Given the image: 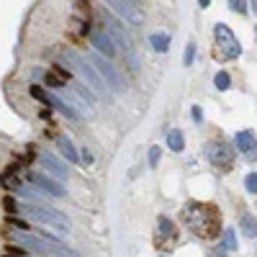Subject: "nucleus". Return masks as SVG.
Wrapping results in <instances>:
<instances>
[{
	"mask_svg": "<svg viewBox=\"0 0 257 257\" xmlns=\"http://www.w3.org/2000/svg\"><path fill=\"white\" fill-rule=\"evenodd\" d=\"M180 219L198 239H216L219 234H224V229H221V211L213 203L190 201L180 211Z\"/></svg>",
	"mask_w": 257,
	"mask_h": 257,
	"instance_id": "f257e3e1",
	"label": "nucleus"
},
{
	"mask_svg": "<svg viewBox=\"0 0 257 257\" xmlns=\"http://www.w3.org/2000/svg\"><path fill=\"white\" fill-rule=\"evenodd\" d=\"M62 59L67 62V67H72V72H77L95 93H103V90H105V80L100 77V72L95 70V64H93L90 59L80 57L75 49H64V52H62Z\"/></svg>",
	"mask_w": 257,
	"mask_h": 257,
	"instance_id": "f03ea898",
	"label": "nucleus"
},
{
	"mask_svg": "<svg viewBox=\"0 0 257 257\" xmlns=\"http://www.w3.org/2000/svg\"><path fill=\"white\" fill-rule=\"evenodd\" d=\"M24 213H26V219H31V221H36V224H44V226H52V229H57V231H62V234L70 231V219L64 216L62 211H57V208L26 206Z\"/></svg>",
	"mask_w": 257,
	"mask_h": 257,
	"instance_id": "7ed1b4c3",
	"label": "nucleus"
},
{
	"mask_svg": "<svg viewBox=\"0 0 257 257\" xmlns=\"http://www.w3.org/2000/svg\"><path fill=\"white\" fill-rule=\"evenodd\" d=\"M105 6H111V11H116L128 26H142L144 24V13H142L139 3H134V0H105Z\"/></svg>",
	"mask_w": 257,
	"mask_h": 257,
	"instance_id": "20e7f679",
	"label": "nucleus"
},
{
	"mask_svg": "<svg viewBox=\"0 0 257 257\" xmlns=\"http://www.w3.org/2000/svg\"><path fill=\"white\" fill-rule=\"evenodd\" d=\"M213 36H216V44L221 47V52H224L226 57L237 59V57L242 54L239 41H237V36L231 34V29H229V26H224V24H216V26H213Z\"/></svg>",
	"mask_w": 257,
	"mask_h": 257,
	"instance_id": "39448f33",
	"label": "nucleus"
},
{
	"mask_svg": "<svg viewBox=\"0 0 257 257\" xmlns=\"http://www.w3.org/2000/svg\"><path fill=\"white\" fill-rule=\"evenodd\" d=\"M26 180H29L34 188H39L41 193H47V196H54V198H62V196H64V185H62L57 178H52L49 173H29Z\"/></svg>",
	"mask_w": 257,
	"mask_h": 257,
	"instance_id": "423d86ee",
	"label": "nucleus"
},
{
	"mask_svg": "<svg viewBox=\"0 0 257 257\" xmlns=\"http://www.w3.org/2000/svg\"><path fill=\"white\" fill-rule=\"evenodd\" d=\"M88 59L95 64V70L100 72V77H103L105 82H108L113 90H123V80H121V75L116 72L113 64L108 62V57H103V54H90Z\"/></svg>",
	"mask_w": 257,
	"mask_h": 257,
	"instance_id": "0eeeda50",
	"label": "nucleus"
},
{
	"mask_svg": "<svg viewBox=\"0 0 257 257\" xmlns=\"http://www.w3.org/2000/svg\"><path fill=\"white\" fill-rule=\"evenodd\" d=\"M105 34L116 41L118 49H123L126 54H134V44H132V39H128V34L123 31V26L118 24V21H113L108 13H105Z\"/></svg>",
	"mask_w": 257,
	"mask_h": 257,
	"instance_id": "6e6552de",
	"label": "nucleus"
},
{
	"mask_svg": "<svg viewBox=\"0 0 257 257\" xmlns=\"http://www.w3.org/2000/svg\"><path fill=\"white\" fill-rule=\"evenodd\" d=\"M206 157H208L211 165H216V167H221V170H229V167H231V160H234V152H231V147L213 142V144L206 147Z\"/></svg>",
	"mask_w": 257,
	"mask_h": 257,
	"instance_id": "1a4fd4ad",
	"label": "nucleus"
},
{
	"mask_svg": "<svg viewBox=\"0 0 257 257\" xmlns=\"http://www.w3.org/2000/svg\"><path fill=\"white\" fill-rule=\"evenodd\" d=\"M90 44L95 47L98 54L108 57V59H111V57L116 54V49H118V47H116V41H113L108 34H105V31H93V34H90Z\"/></svg>",
	"mask_w": 257,
	"mask_h": 257,
	"instance_id": "9d476101",
	"label": "nucleus"
},
{
	"mask_svg": "<svg viewBox=\"0 0 257 257\" xmlns=\"http://www.w3.org/2000/svg\"><path fill=\"white\" fill-rule=\"evenodd\" d=\"M41 165H44V170L52 175V178H57V180H62V178H67V165H64L62 160H57L52 152H41Z\"/></svg>",
	"mask_w": 257,
	"mask_h": 257,
	"instance_id": "9b49d317",
	"label": "nucleus"
},
{
	"mask_svg": "<svg viewBox=\"0 0 257 257\" xmlns=\"http://www.w3.org/2000/svg\"><path fill=\"white\" fill-rule=\"evenodd\" d=\"M67 77H70V70H64V67H52L47 75H44V82H47V88H67Z\"/></svg>",
	"mask_w": 257,
	"mask_h": 257,
	"instance_id": "f8f14e48",
	"label": "nucleus"
},
{
	"mask_svg": "<svg viewBox=\"0 0 257 257\" xmlns=\"http://www.w3.org/2000/svg\"><path fill=\"white\" fill-rule=\"evenodd\" d=\"M49 105H52V108H57L59 113H64L67 118H72V121L80 118V113L75 111V105H70L67 100H62V98H57V95H52V93H49Z\"/></svg>",
	"mask_w": 257,
	"mask_h": 257,
	"instance_id": "ddd939ff",
	"label": "nucleus"
},
{
	"mask_svg": "<svg viewBox=\"0 0 257 257\" xmlns=\"http://www.w3.org/2000/svg\"><path fill=\"white\" fill-rule=\"evenodd\" d=\"M57 147L62 149V155L67 157L70 162H77V160H80V155H77V149H75V144L70 142V137H57Z\"/></svg>",
	"mask_w": 257,
	"mask_h": 257,
	"instance_id": "4468645a",
	"label": "nucleus"
},
{
	"mask_svg": "<svg viewBox=\"0 0 257 257\" xmlns=\"http://www.w3.org/2000/svg\"><path fill=\"white\" fill-rule=\"evenodd\" d=\"M167 147L173 149V152H183V149H185V139H183V132H180V128H170V134H167Z\"/></svg>",
	"mask_w": 257,
	"mask_h": 257,
	"instance_id": "2eb2a0df",
	"label": "nucleus"
},
{
	"mask_svg": "<svg viewBox=\"0 0 257 257\" xmlns=\"http://www.w3.org/2000/svg\"><path fill=\"white\" fill-rule=\"evenodd\" d=\"M239 226H242V231L247 234L249 239H254V237H257V219L252 216V213H244V216L239 219Z\"/></svg>",
	"mask_w": 257,
	"mask_h": 257,
	"instance_id": "dca6fc26",
	"label": "nucleus"
},
{
	"mask_svg": "<svg viewBox=\"0 0 257 257\" xmlns=\"http://www.w3.org/2000/svg\"><path fill=\"white\" fill-rule=\"evenodd\" d=\"M149 44H152L157 52H167L170 49V36L167 34H152L149 36Z\"/></svg>",
	"mask_w": 257,
	"mask_h": 257,
	"instance_id": "f3484780",
	"label": "nucleus"
},
{
	"mask_svg": "<svg viewBox=\"0 0 257 257\" xmlns=\"http://www.w3.org/2000/svg\"><path fill=\"white\" fill-rule=\"evenodd\" d=\"M221 242H224L221 247H224L226 252H237V247H239V244H237V234H234L231 229H224V234H221Z\"/></svg>",
	"mask_w": 257,
	"mask_h": 257,
	"instance_id": "a211bd4d",
	"label": "nucleus"
},
{
	"mask_svg": "<svg viewBox=\"0 0 257 257\" xmlns=\"http://www.w3.org/2000/svg\"><path fill=\"white\" fill-rule=\"evenodd\" d=\"M234 142H237V149H242V152H247V149L254 144V137H252V132H239L237 134V139H234Z\"/></svg>",
	"mask_w": 257,
	"mask_h": 257,
	"instance_id": "6ab92c4d",
	"label": "nucleus"
},
{
	"mask_svg": "<svg viewBox=\"0 0 257 257\" xmlns=\"http://www.w3.org/2000/svg\"><path fill=\"white\" fill-rule=\"evenodd\" d=\"M157 226H160V237H162V239H167V237H173V234H175L173 221H170L167 216H160V219H157Z\"/></svg>",
	"mask_w": 257,
	"mask_h": 257,
	"instance_id": "aec40b11",
	"label": "nucleus"
},
{
	"mask_svg": "<svg viewBox=\"0 0 257 257\" xmlns=\"http://www.w3.org/2000/svg\"><path fill=\"white\" fill-rule=\"evenodd\" d=\"M213 85H216V90H229L231 88V77H229V72H216V77H213Z\"/></svg>",
	"mask_w": 257,
	"mask_h": 257,
	"instance_id": "412c9836",
	"label": "nucleus"
},
{
	"mask_svg": "<svg viewBox=\"0 0 257 257\" xmlns=\"http://www.w3.org/2000/svg\"><path fill=\"white\" fill-rule=\"evenodd\" d=\"M193 59H196V44L188 41V44H185V54H183V64H185V67H190Z\"/></svg>",
	"mask_w": 257,
	"mask_h": 257,
	"instance_id": "4be33fe9",
	"label": "nucleus"
},
{
	"mask_svg": "<svg viewBox=\"0 0 257 257\" xmlns=\"http://www.w3.org/2000/svg\"><path fill=\"white\" fill-rule=\"evenodd\" d=\"M72 88H75V90H77V93H80L85 100H88L90 105H95V93H93V90H88L85 85H72Z\"/></svg>",
	"mask_w": 257,
	"mask_h": 257,
	"instance_id": "5701e85b",
	"label": "nucleus"
},
{
	"mask_svg": "<svg viewBox=\"0 0 257 257\" xmlns=\"http://www.w3.org/2000/svg\"><path fill=\"white\" fill-rule=\"evenodd\" d=\"M31 95H34L36 100H41L44 105H49V93H47V90H41L39 85H31Z\"/></svg>",
	"mask_w": 257,
	"mask_h": 257,
	"instance_id": "b1692460",
	"label": "nucleus"
},
{
	"mask_svg": "<svg viewBox=\"0 0 257 257\" xmlns=\"http://www.w3.org/2000/svg\"><path fill=\"white\" fill-rule=\"evenodd\" d=\"M162 157V149L160 147H149V167H157Z\"/></svg>",
	"mask_w": 257,
	"mask_h": 257,
	"instance_id": "393cba45",
	"label": "nucleus"
},
{
	"mask_svg": "<svg viewBox=\"0 0 257 257\" xmlns=\"http://www.w3.org/2000/svg\"><path fill=\"white\" fill-rule=\"evenodd\" d=\"M244 188H247L249 193H254V196H257V173H249V175L244 178Z\"/></svg>",
	"mask_w": 257,
	"mask_h": 257,
	"instance_id": "a878e982",
	"label": "nucleus"
},
{
	"mask_svg": "<svg viewBox=\"0 0 257 257\" xmlns=\"http://www.w3.org/2000/svg\"><path fill=\"white\" fill-rule=\"evenodd\" d=\"M229 8L237 13H247V0H229Z\"/></svg>",
	"mask_w": 257,
	"mask_h": 257,
	"instance_id": "bb28decb",
	"label": "nucleus"
},
{
	"mask_svg": "<svg viewBox=\"0 0 257 257\" xmlns=\"http://www.w3.org/2000/svg\"><path fill=\"white\" fill-rule=\"evenodd\" d=\"M3 208H6V213H16V211H18V203H16L11 196H6V198H3Z\"/></svg>",
	"mask_w": 257,
	"mask_h": 257,
	"instance_id": "cd10ccee",
	"label": "nucleus"
},
{
	"mask_svg": "<svg viewBox=\"0 0 257 257\" xmlns=\"http://www.w3.org/2000/svg\"><path fill=\"white\" fill-rule=\"evenodd\" d=\"M244 157H247L249 162H254V160H257V139H254V144H252V147L247 149V152H244Z\"/></svg>",
	"mask_w": 257,
	"mask_h": 257,
	"instance_id": "c85d7f7f",
	"label": "nucleus"
},
{
	"mask_svg": "<svg viewBox=\"0 0 257 257\" xmlns=\"http://www.w3.org/2000/svg\"><path fill=\"white\" fill-rule=\"evenodd\" d=\"M11 226H16V229H24V231H29V224H24V221H16V219H11Z\"/></svg>",
	"mask_w": 257,
	"mask_h": 257,
	"instance_id": "c756f323",
	"label": "nucleus"
},
{
	"mask_svg": "<svg viewBox=\"0 0 257 257\" xmlns=\"http://www.w3.org/2000/svg\"><path fill=\"white\" fill-rule=\"evenodd\" d=\"M80 160H82V162H88V165H90V162H93V155L88 152V149H85V152L80 155Z\"/></svg>",
	"mask_w": 257,
	"mask_h": 257,
	"instance_id": "7c9ffc66",
	"label": "nucleus"
},
{
	"mask_svg": "<svg viewBox=\"0 0 257 257\" xmlns=\"http://www.w3.org/2000/svg\"><path fill=\"white\" fill-rule=\"evenodd\" d=\"M224 252H226V249H224V247H221V249H216V252H211V254H208V257H224Z\"/></svg>",
	"mask_w": 257,
	"mask_h": 257,
	"instance_id": "2f4dec72",
	"label": "nucleus"
},
{
	"mask_svg": "<svg viewBox=\"0 0 257 257\" xmlns=\"http://www.w3.org/2000/svg\"><path fill=\"white\" fill-rule=\"evenodd\" d=\"M198 3H201V8H208V6H211V0H198Z\"/></svg>",
	"mask_w": 257,
	"mask_h": 257,
	"instance_id": "473e14b6",
	"label": "nucleus"
},
{
	"mask_svg": "<svg viewBox=\"0 0 257 257\" xmlns=\"http://www.w3.org/2000/svg\"><path fill=\"white\" fill-rule=\"evenodd\" d=\"M252 8H254V13H257V0H252Z\"/></svg>",
	"mask_w": 257,
	"mask_h": 257,
	"instance_id": "72a5a7b5",
	"label": "nucleus"
},
{
	"mask_svg": "<svg viewBox=\"0 0 257 257\" xmlns=\"http://www.w3.org/2000/svg\"><path fill=\"white\" fill-rule=\"evenodd\" d=\"M254 34H257V26H254Z\"/></svg>",
	"mask_w": 257,
	"mask_h": 257,
	"instance_id": "f704fd0d",
	"label": "nucleus"
},
{
	"mask_svg": "<svg viewBox=\"0 0 257 257\" xmlns=\"http://www.w3.org/2000/svg\"><path fill=\"white\" fill-rule=\"evenodd\" d=\"M134 3H139V0H134Z\"/></svg>",
	"mask_w": 257,
	"mask_h": 257,
	"instance_id": "c9c22d12",
	"label": "nucleus"
}]
</instances>
